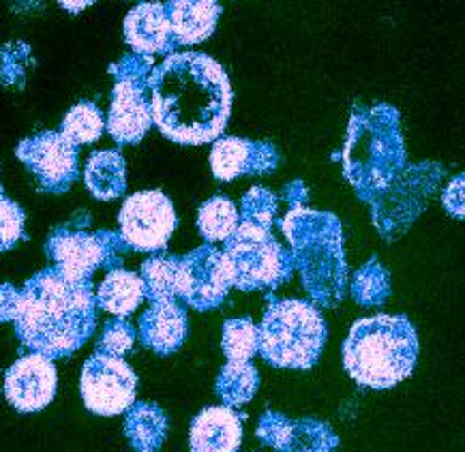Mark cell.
I'll use <instances>...</instances> for the list:
<instances>
[{"mask_svg": "<svg viewBox=\"0 0 465 452\" xmlns=\"http://www.w3.org/2000/svg\"><path fill=\"white\" fill-rule=\"evenodd\" d=\"M146 88L153 124L176 144H208L228 127L234 93L228 74L208 54L174 52L153 67Z\"/></svg>", "mask_w": 465, "mask_h": 452, "instance_id": "obj_1", "label": "cell"}, {"mask_svg": "<svg viewBox=\"0 0 465 452\" xmlns=\"http://www.w3.org/2000/svg\"><path fill=\"white\" fill-rule=\"evenodd\" d=\"M97 309L91 279L77 281L58 269H47L20 290L14 319L17 337L35 354L69 356L93 335Z\"/></svg>", "mask_w": 465, "mask_h": 452, "instance_id": "obj_2", "label": "cell"}, {"mask_svg": "<svg viewBox=\"0 0 465 452\" xmlns=\"http://www.w3.org/2000/svg\"><path fill=\"white\" fill-rule=\"evenodd\" d=\"M302 288L320 307L335 309L348 294L350 270L343 251L341 223L331 212L307 206L290 208L282 221Z\"/></svg>", "mask_w": 465, "mask_h": 452, "instance_id": "obj_3", "label": "cell"}, {"mask_svg": "<svg viewBox=\"0 0 465 452\" xmlns=\"http://www.w3.org/2000/svg\"><path fill=\"white\" fill-rule=\"evenodd\" d=\"M419 335L403 315H371L354 322L343 343V367L359 386L386 390L414 373Z\"/></svg>", "mask_w": 465, "mask_h": 452, "instance_id": "obj_4", "label": "cell"}, {"mask_svg": "<svg viewBox=\"0 0 465 452\" xmlns=\"http://www.w3.org/2000/svg\"><path fill=\"white\" fill-rule=\"evenodd\" d=\"M403 168L405 142L399 112L386 103L356 110L343 148V172L356 195L369 204Z\"/></svg>", "mask_w": 465, "mask_h": 452, "instance_id": "obj_5", "label": "cell"}, {"mask_svg": "<svg viewBox=\"0 0 465 452\" xmlns=\"http://www.w3.org/2000/svg\"><path fill=\"white\" fill-rule=\"evenodd\" d=\"M268 309L258 326V352L277 368L307 371L320 360L326 345V322L309 300L268 294Z\"/></svg>", "mask_w": 465, "mask_h": 452, "instance_id": "obj_6", "label": "cell"}, {"mask_svg": "<svg viewBox=\"0 0 465 452\" xmlns=\"http://www.w3.org/2000/svg\"><path fill=\"white\" fill-rule=\"evenodd\" d=\"M222 253L232 288L241 291L275 290L288 283L296 269L290 249L271 230L253 223H238Z\"/></svg>", "mask_w": 465, "mask_h": 452, "instance_id": "obj_7", "label": "cell"}, {"mask_svg": "<svg viewBox=\"0 0 465 452\" xmlns=\"http://www.w3.org/2000/svg\"><path fill=\"white\" fill-rule=\"evenodd\" d=\"M442 176L444 168L433 162L412 165L408 170L403 168L384 192L369 201L375 230L386 241H397L425 211Z\"/></svg>", "mask_w": 465, "mask_h": 452, "instance_id": "obj_8", "label": "cell"}, {"mask_svg": "<svg viewBox=\"0 0 465 452\" xmlns=\"http://www.w3.org/2000/svg\"><path fill=\"white\" fill-rule=\"evenodd\" d=\"M47 255L54 260V269L77 281L91 279L99 266L114 270L121 264L123 249H129L121 234L114 231H99V234H84V231L58 230L47 241Z\"/></svg>", "mask_w": 465, "mask_h": 452, "instance_id": "obj_9", "label": "cell"}, {"mask_svg": "<svg viewBox=\"0 0 465 452\" xmlns=\"http://www.w3.org/2000/svg\"><path fill=\"white\" fill-rule=\"evenodd\" d=\"M80 390L93 414L116 416L134 406L138 376L121 356L97 352L82 368Z\"/></svg>", "mask_w": 465, "mask_h": 452, "instance_id": "obj_10", "label": "cell"}, {"mask_svg": "<svg viewBox=\"0 0 465 452\" xmlns=\"http://www.w3.org/2000/svg\"><path fill=\"white\" fill-rule=\"evenodd\" d=\"M118 223L127 247L135 251H159L174 234L178 217L168 195L140 192L124 200Z\"/></svg>", "mask_w": 465, "mask_h": 452, "instance_id": "obj_11", "label": "cell"}, {"mask_svg": "<svg viewBox=\"0 0 465 452\" xmlns=\"http://www.w3.org/2000/svg\"><path fill=\"white\" fill-rule=\"evenodd\" d=\"M17 159L26 163L39 178L45 192L63 193L77 176V146L64 138L61 131H45L17 146Z\"/></svg>", "mask_w": 465, "mask_h": 452, "instance_id": "obj_12", "label": "cell"}, {"mask_svg": "<svg viewBox=\"0 0 465 452\" xmlns=\"http://www.w3.org/2000/svg\"><path fill=\"white\" fill-rule=\"evenodd\" d=\"M183 261V300L198 311L217 309L232 288L223 253L206 242L189 251Z\"/></svg>", "mask_w": 465, "mask_h": 452, "instance_id": "obj_13", "label": "cell"}, {"mask_svg": "<svg viewBox=\"0 0 465 452\" xmlns=\"http://www.w3.org/2000/svg\"><path fill=\"white\" fill-rule=\"evenodd\" d=\"M56 386L58 373L52 359L33 352L11 365L5 376V397L17 412L33 414L50 406Z\"/></svg>", "mask_w": 465, "mask_h": 452, "instance_id": "obj_14", "label": "cell"}, {"mask_svg": "<svg viewBox=\"0 0 465 452\" xmlns=\"http://www.w3.org/2000/svg\"><path fill=\"white\" fill-rule=\"evenodd\" d=\"M279 165V151L271 142L217 138L211 151V170L217 181L230 182L241 176L272 174Z\"/></svg>", "mask_w": 465, "mask_h": 452, "instance_id": "obj_15", "label": "cell"}, {"mask_svg": "<svg viewBox=\"0 0 465 452\" xmlns=\"http://www.w3.org/2000/svg\"><path fill=\"white\" fill-rule=\"evenodd\" d=\"M144 91L146 88L131 84V82H116L110 112H107V133L118 144H138L153 127L151 105L144 97Z\"/></svg>", "mask_w": 465, "mask_h": 452, "instance_id": "obj_16", "label": "cell"}, {"mask_svg": "<svg viewBox=\"0 0 465 452\" xmlns=\"http://www.w3.org/2000/svg\"><path fill=\"white\" fill-rule=\"evenodd\" d=\"M124 39L131 50L138 54H170L176 50V39L172 33L165 5L140 3L124 17Z\"/></svg>", "mask_w": 465, "mask_h": 452, "instance_id": "obj_17", "label": "cell"}, {"mask_svg": "<svg viewBox=\"0 0 465 452\" xmlns=\"http://www.w3.org/2000/svg\"><path fill=\"white\" fill-rule=\"evenodd\" d=\"M242 439V416L234 408L211 406L191 422V452H238Z\"/></svg>", "mask_w": 465, "mask_h": 452, "instance_id": "obj_18", "label": "cell"}, {"mask_svg": "<svg viewBox=\"0 0 465 452\" xmlns=\"http://www.w3.org/2000/svg\"><path fill=\"white\" fill-rule=\"evenodd\" d=\"M189 332V318L178 300H157L140 318V339L161 356L174 354Z\"/></svg>", "mask_w": 465, "mask_h": 452, "instance_id": "obj_19", "label": "cell"}, {"mask_svg": "<svg viewBox=\"0 0 465 452\" xmlns=\"http://www.w3.org/2000/svg\"><path fill=\"white\" fill-rule=\"evenodd\" d=\"M178 45H195L217 31L222 5L217 0H168L165 5Z\"/></svg>", "mask_w": 465, "mask_h": 452, "instance_id": "obj_20", "label": "cell"}, {"mask_svg": "<svg viewBox=\"0 0 465 452\" xmlns=\"http://www.w3.org/2000/svg\"><path fill=\"white\" fill-rule=\"evenodd\" d=\"M84 181L88 192L97 200L110 201L121 198L127 189V163L116 151L94 152L86 163Z\"/></svg>", "mask_w": 465, "mask_h": 452, "instance_id": "obj_21", "label": "cell"}, {"mask_svg": "<svg viewBox=\"0 0 465 452\" xmlns=\"http://www.w3.org/2000/svg\"><path fill=\"white\" fill-rule=\"evenodd\" d=\"M94 296L104 311L118 315V318L134 313L146 299L142 277L129 270H110Z\"/></svg>", "mask_w": 465, "mask_h": 452, "instance_id": "obj_22", "label": "cell"}, {"mask_svg": "<svg viewBox=\"0 0 465 452\" xmlns=\"http://www.w3.org/2000/svg\"><path fill=\"white\" fill-rule=\"evenodd\" d=\"M144 296L151 302L183 299V261L174 255H154L142 264Z\"/></svg>", "mask_w": 465, "mask_h": 452, "instance_id": "obj_23", "label": "cell"}, {"mask_svg": "<svg viewBox=\"0 0 465 452\" xmlns=\"http://www.w3.org/2000/svg\"><path fill=\"white\" fill-rule=\"evenodd\" d=\"M337 433L318 418L290 420L275 446L277 452H337Z\"/></svg>", "mask_w": 465, "mask_h": 452, "instance_id": "obj_24", "label": "cell"}, {"mask_svg": "<svg viewBox=\"0 0 465 452\" xmlns=\"http://www.w3.org/2000/svg\"><path fill=\"white\" fill-rule=\"evenodd\" d=\"M223 406L241 408L255 397L260 388V373L252 360H230L222 367L214 382Z\"/></svg>", "mask_w": 465, "mask_h": 452, "instance_id": "obj_25", "label": "cell"}, {"mask_svg": "<svg viewBox=\"0 0 465 452\" xmlns=\"http://www.w3.org/2000/svg\"><path fill=\"white\" fill-rule=\"evenodd\" d=\"M127 437L138 450H154L168 437V416L154 403L131 406L127 414Z\"/></svg>", "mask_w": 465, "mask_h": 452, "instance_id": "obj_26", "label": "cell"}, {"mask_svg": "<svg viewBox=\"0 0 465 452\" xmlns=\"http://www.w3.org/2000/svg\"><path fill=\"white\" fill-rule=\"evenodd\" d=\"M238 208L225 195H214L200 206L198 230L206 242H225L238 228Z\"/></svg>", "mask_w": 465, "mask_h": 452, "instance_id": "obj_27", "label": "cell"}, {"mask_svg": "<svg viewBox=\"0 0 465 452\" xmlns=\"http://www.w3.org/2000/svg\"><path fill=\"white\" fill-rule=\"evenodd\" d=\"M348 291L361 307H381L391 296V272L378 258H371L354 272Z\"/></svg>", "mask_w": 465, "mask_h": 452, "instance_id": "obj_28", "label": "cell"}, {"mask_svg": "<svg viewBox=\"0 0 465 452\" xmlns=\"http://www.w3.org/2000/svg\"><path fill=\"white\" fill-rule=\"evenodd\" d=\"M105 129V121L101 110L94 103H77L67 112L63 121L61 133L67 138L74 146L82 144H93L101 138Z\"/></svg>", "mask_w": 465, "mask_h": 452, "instance_id": "obj_29", "label": "cell"}, {"mask_svg": "<svg viewBox=\"0 0 465 452\" xmlns=\"http://www.w3.org/2000/svg\"><path fill=\"white\" fill-rule=\"evenodd\" d=\"M222 348L228 360H252L258 354V326L253 319H228L223 324Z\"/></svg>", "mask_w": 465, "mask_h": 452, "instance_id": "obj_30", "label": "cell"}, {"mask_svg": "<svg viewBox=\"0 0 465 452\" xmlns=\"http://www.w3.org/2000/svg\"><path fill=\"white\" fill-rule=\"evenodd\" d=\"M277 211L279 201L275 193H271L264 187H253L252 192L242 198L241 211H238V223H253L262 225V228H272V223L277 221Z\"/></svg>", "mask_w": 465, "mask_h": 452, "instance_id": "obj_31", "label": "cell"}, {"mask_svg": "<svg viewBox=\"0 0 465 452\" xmlns=\"http://www.w3.org/2000/svg\"><path fill=\"white\" fill-rule=\"evenodd\" d=\"M24 234V211L15 201L0 195V253L17 245Z\"/></svg>", "mask_w": 465, "mask_h": 452, "instance_id": "obj_32", "label": "cell"}, {"mask_svg": "<svg viewBox=\"0 0 465 452\" xmlns=\"http://www.w3.org/2000/svg\"><path fill=\"white\" fill-rule=\"evenodd\" d=\"M135 341V330L134 326L123 322V319H116V322H110L105 326L104 335L99 339L97 352L99 354H110V356H123L134 348Z\"/></svg>", "mask_w": 465, "mask_h": 452, "instance_id": "obj_33", "label": "cell"}, {"mask_svg": "<svg viewBox=\"0 0 465 452\" xmlns=\"http://www.w3.org/2000/svg\"><path fill=\"white\" fill-rule=\"evenodd\" d=\"M153 67L154 64L151 56L138 54V52H135L134 56L123 58L121 63L114 64V67H112V74L116 75L118 82H131V84L146 88L148 75H151Z\"/></svg>", "mask_w": 465, "mask_h": 452, "instance_id": "obj_34", "label": "cell"}, {"mask_svg": "<svg viewBox=\"0 0 465 452\" xmlns=\"http://www.w3.org/2000/svg\"><path fill=\"white\" fill-rule=\"evenodd\" d=\"M288 422H290L288 416H283L279 412H266L258 422L260 442L271 446V448H275V446L279 444V439H282V436H283L285 427H288Z\"/></svg>", "mask_w": 465, "mask_h": 452, "instance_id": "obj_35", "label": "cell"}, {"mask_svg": "<svg viewBox=\"0 0 465 452\" xmlns=\"http://www.w3.org/2000/svg\"><path fill=\"white\" fill-rule=\"evenodd\" d=\"M444 206L446 211L450 212L452 217L463 219V174H459L457 178H452L449 182V187L444 189Z\"/></svg>", "mask_w": 465, "mask_h": 452, "instance_id": "obj_36", "label": "cell"}, {"mask_svg": "<svg viewBox=\"0 0 465 452\" xmlns=\"http://www.w3.org/2000/svg\"><path fill=\"white\" fill-rule=\"evenodd\" d=\"M20 302V290L14 285H0V322H14Z\"/></svg>", "mask_w": 465, "mask_h": 452, "instance_id": "obj_37", "label": "cell"}, {"mask_svg": "<svg viewBox=\"0 0 465 452\" xmlns=\"http://www.w3.org/2000/svg\"><path fill=\"white\" fill-rule=\"evenodd\" d=\"M283 200L288 201L290 208H298V206H305L309 200V193L305 189V182L302 181H292L288 187L283 189Z\"/></svg>", "mask_w": 465, "mask_h": 452, "instance_id": "obj_38", "label": "cell"}, {"mask_svg": "<svg viewBox=\"0 0 465 452\" xmlns=\"http://www.w3.org/2000/svg\"><path fill=\"white\" fill-rule=\"evenodd\" d=\"M94 3H97V0H58V5H61L63 9H67L69 14H80V11L88 9Z\"/></svg>", "mask_w": 465, "mask_h": 452, "instance_id": "obj_39", "label": "cell"}, {"mask_svg": "<svg viewBox=\"0 0 465 452\" xmlns=\"http://www.w3.org/2000/svg\"><path fill=\"white\" fill-rule=\"evenodd\" d=\"M140 452H153V450H140Z\"/></svg>", "mask_w": 465, "mask_h": 452, "instance_id": "obj_40", "label": "cell"}]
</instances>
